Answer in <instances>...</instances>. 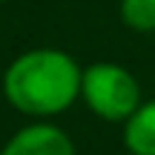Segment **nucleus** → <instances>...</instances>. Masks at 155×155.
I'll use <instances>...</instances> for the list:
<instances>
[{"mask_svg": "<svg viewBox=\"0 0 155 155\" xmlns=\"http://www.w3.org/2000/svg\"><path fill=\"white\" fill-rule=\"evenodd\" d=\"M127 147L135 155H155V104H147L129 115Z\"/></svg>", "mask_w": 155, "mask_h": 155, "instance_id": "obj_4", "label": "nucleus"}, {"mask_svg": "<svg viewBox=\"0 0 155 155\" xmlns=\"http://www.w3.org/2000/svg\"><path fill=\"white\" fill-rule=\"evenodd\" d=\"M81 69L72 58L55 49L20 55L6 72V95L20 112L55 115L81 92Z\"/></svg>", "mask_w": 155, "mask_h": 155, "instance_id": "obj_1", "label": "nucleus"}, {"mask_svg": "<svg viewBox=\"0 0 155 155\" xmlns=\"http://www.w3.org/2000/svg\"><path fill=\"white\" fill-rule=\"evenodd\" d=\"M81 92L86 104L106 121L129 118L138 106V83L127 69L115 63H95L81 78Z\"/></svg>", "mask_w": 155, "mask_h": 155, "instance_id": "obj_2", "label": "nucleus"}, {"mask_svg": "<svg viewBox=\"0 0 155 155\" xmlns=\"http://www.w3.org/2000/svg\"><path fill=\"white\" fill-rule=\"evenodd\" d=\"M0 155H75V152L69 138L58 127L38 124V127L20 129Z\"/></svg>", "mask_w": 155, "mask_h": 155, "instance_id": "obj_3", "label": "nucleus"}, {"mask_svg": "<svg viewBox=\"0 0 155 155\" xmlns=\"http://www.w3.org/2000/svg\"><path fill=\"white\" fill-rule=\"evenodd\" d=\"M124 23L138 32H152L155 29V0H124L121 3Z\"/></svg>", "mask_w": 155, "mask_h": 155, "instance_id": "obj_5", "label": "nucleus"}]
</instances>
